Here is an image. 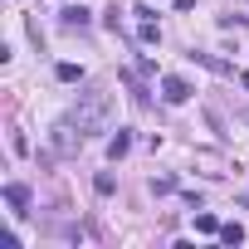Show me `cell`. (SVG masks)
Instances as JSON below:
<instances>
[{"mask_svg": "<svg viewBox=\"0 0 249 249\" xmlns=\"http://www.w3.org/2000/svg\"><path fill=\"white\" fill-rule=\"evenodd\" d=\"M73 127L83 132V137H98V132H107V122H112V93H103V88H88V93H78V103H73Z\"/></svg>", "mask_w": 249, "mask_h": 249, "instance_id": "obj_1", "label": "cell"}, {"mask_svg": "<svg viewBox=\"0 0 249 249\" xmlns=\"http://www.w3.org/2000/svg\"><path fill=\"white\" fill-rule=\"evenodd\" d=\"M49 147H54L59 157H69V152H78V147H83V132L73 127V117L54 122V132H49Z\"/></svg>", "mask_w": 249, "mask_h": 249, "instance_id": "obj_2", "label": "cell"}, {"mask_svg": "<svg viewBox=\"0 0 249 249\" xmlns=\"http://www.w3.org/2000/svg\"><path fill=\"white\" fill-rule=\"evenodd\" d=\"M191 93H196V88H191L186 78H161V98H166V103L181 107V103H191Z\"/></svg>", "mask_w": 249, "mask_h": 249, "instance_id": "obj_3", "label": "cell"}, {"mask_svg": "<svg viewBox=\"0 0 249 249\" xmlns=\"http://www.w3.org/2000/svg\"><path fill=\"white\" fill-rule=\"evenodd\" d=\"M5 205H10V215H25L30 210V186L25 181H10L5 186Z\"/></svg>", "mask_w": 249, "mask_h": 249, "instance_id": "obj_4", "label": "cell"}, {"mask_svg": "<svg viewBox=\"0 0 249 249\" xmlns=\"http://www.w3.org/2000/svg\"><path fill=\"white\" fill-rule=\"evenodd\" d=\"M127 152H132V132H122V127H117V132L107 137V157H112V161H122Z\"/></svg>", "mask_w": 249, "mask_h": 249, "instance_id": "obj_5", "label": "cell"}, {"mask_svg": "<svg viewBox=\"0 0 249 249\" xmlns=\"http://www.w3.org/2000/svg\"><path fill=\"white\" fill-rule=\"evenodd\" d=\"M191 64H200V69H210V73H220V78H239L230 64H220L215 54H191Z\"/></svg>", "mask_w": 249, "mask_h": 249, "instance_id": "obj_6", "label": "cell"}, {"mask_svg": "<svg viewBox=\"0 0 249 249\" xmlns=\"http://www.w3.org/2000/svg\"><path fill=\"white\" fill-rule=\"evenodd\" d=\"M64 25H69V30H73V25L83 30V25H88V10H83V5H69V10H64Z\"/></svg>", "mask_w": 249, "mask_h": 249, "instance_id": "obj_7", "label": "cell"}, {"mask_svg": "<svg viewBox=\"0 0 249 249\" xmlns=\"http://www.w3.org/2000/svg\"><path fill=\"white\" fill-rule=\"evenodd\" d=\"M54 73H59V83H78L83 78V64H59Z\"/></svg>", "mask_w": 249, "mask_h": 249, "instance_id": "obj_8", "label": "cell"}, {"mask_svg": "<svg viewBox=\"0 0 249 249\" xmlns=\"http://www.w3.org/2000/svg\"><path fill=\"white\" fill-rule=\"evenodd\" d=\"M196 230H200V234H220V220H215L210 210H200V215H196Z\"/></svg>", "mask_w": 249, "mask_h": 249, "instance_id": "obj_9", "label": "cell"}, {"mask_svg": "<svg viewBox=\"0 0 249 249\" xmlns=\"http://www.w3.org/2000/svg\"><path fill=\"white\" fill-rule=\"evenodd\" d=\"M137 35H142V44H157V39H161V25H157V20H142Z\"/></svg>", "mask_w": 249, "mask_h": 249, "instance_id": "obj_10", "label": "cell"}, {"mask_svg": "<svg viewBox=\"0 0 249 249\" xmlns=\"http://www.w3.org/2000/svg\"><path fill=\"white\" fill-rule=\"evenodd\" d=\"M93 186H98V196H112V191H117V181H112V171H98V181H93Z\"/></svg>", "mask_w": 249, "mask_h": 249, "instance_id": "obj_11", "label": "cell"}, {"mask_svg": "<svg viewBox=\"0 0 249 249\" xmlns=\"http://www.w3.org/2000/svg\"><path fill=\"white\" fill-rule=\"evenodd\" d=\"M220 239H225V244H239V239H244V230L230 220V225H220Z\"/></svg>", "mask_w": 249, "mask_h": 249, "instance_id": "obj_12", "label": "cell"}, {"mask_svg": "<svg viewBox=\"0 0 249 249\" xmlns=\"http://www.w3.org/2000/svg\"><path fill=\"white\" fill-rule=\"evenodd\" d=\"M166 191H176V181L171 176H152V196H166Z\"/></svg>", "mask_w": 249, "mask_h": 249, "instance_id": "obj_13", "label": "cell"}, {"mask_svg": "<svg viewBox=\"0 0 249 249\" xmlns=\"http://www.w3.org/2000/svg\"><path fill=\"white\" fill-rule=\"evenodd\" d=\"M239 83H244V88H249V73H239Z\"/></svg>", "mask_w": 249, "mask_h": 249, "instance_id": "obj_14", "label": "cell"}]
</instances>
